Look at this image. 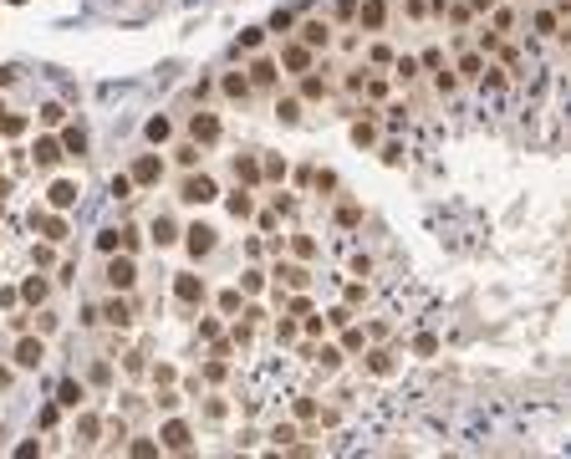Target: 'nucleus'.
I'll use <instances>...</instances> for the list:
<instances>
[{
    "mask_svg": "<svg viewBox=\"0 0 571 459\" xmlns=\"http://www.w3.org/2000/svg\"><path fill=\"white\" fill-rule=\"evenodd\" d=\"M159 439H163V449H174V454H184L189 444H194V434H189V424H179V418H168Z\"/></svg>",
    "mask_w": 571,
    "mask_h": 459,
    "instance_id": "obj_1",
    "label": "nucleus"
},
{
    "mask_svg": "<svg viewBox=\"0 0 571 459\" xmlns=\"http://www.w3.org/2000/svg\"><path fill=\"white\" fill-rule=\"evenodd\" d=\"M179 199H189V204H210V199H214V179H204V174L184 179V194H179Z\"/></svg>",
    "mask_w": 571,
    "mask_h": 459,
    "instance_id": "obj_2",
    "label": "nucleus"
},
{
    "mask_svg": "<svg viewBox=\"0 0 571 459\" xmlns=\"http://www.w3.org/2000/svg\"><path fill=\"white\" fill-rule=\"evenodd\" d=\"M189 133H194V143H214V138H219V117H214V113H194Z\"/></svg>",
    "mask_w": 571,
    "mask_h": 459,
    "instance_id": "obj_3",
    "label": "nucleus"
},
{
    "mask_svg": "<svg viewBox=\"0 0 571 459\" xmlns=\"http://www.w3.org/2000/svg\"><path fill=\"white\" fill-rule=\"evenodd\" d=\"M108 281L118 286V291H128V286L138 281V271H133V255H118V260H112V266H108Z\"/></svg>",
    "mask_w": 571,
    "mask_h": 459,
    "instance_id": "obj_4",
    "label": "nucleus"
},
{
    "mask_svg": "<svg viewBox=\"0 0 571 459\" xmlns=\"http://www.w3.org/2000/svg\"><path fill=\"white\" fill-rule=\"evenodd\" d=\"M184 245H189V255H194V260H199V255H210V251H214V230H210V225H194Z\"/></svg>",
    "mask_w": 571,
    "mask_h": 459,
    "instance_id": "obj_5",
    "label": "nucleus"
},
{
    "mask_svg": "<svg viewBox=\"0 0 571 459\" xmlns=\"http://www.w3.org/2000/svg\"><path fill=\"white\" fill-rule=\"evenodd\" d=\"M46 199H51V209H72V204H77V184H72V179H57V184L46 189Z\"/></svg>",
    "mask_w": 571,
    "mask_h": 459,
    "instance_id": "obj_6",
    "label": "nucleus"
},
{
    "mask_svg": "<svg viewBox=\"0 0 571 459\" xmlns=\"http://www.w3.org/2000/svg\"><path fill=\"white\" fill-rule=\"evenodd\" d=\"M159 174H163V164L153 159V153H143V159L133 164V174H128V179H133V184H159Z\"/></svg>",
    "mask_w": 571,
    "mask_h": 459,
    "instance_id": "obj_7",
    "label": "nucleus"
},
{
    "mask_svg": "<svg viewBox=\"0 0 571 459\" xmlns=\"http://www.w3.org/2000/svg\"><path fill=\"white\" fill-rule=\"evenodd\" d=\"M174 296L194 306V301H204V281H199V275H179V281H174Z\"/></svg>",
    "mask_w": 571,
    "mask_h": 459,
    "instance_id": "obj_8",
    "label": "nucleus"
},
{
    "mask_svg": "<svg viewBox=\"0 0 571 459\" xmlns=\"http://www.w3.org/2000/svg\"><path fill=\"white\" fill-rule=\"evenodd\" d=\"M31 159H36V164H41V168H51V164H57V159H61V143H57V138H36V148H31Z\"/></svg>",
    "mask_w": 571,
    "mask_h": 459,
    "instance_id": "obj_9",
    "label": "nucleus"
},
{
    "mask_svg": "<svg viewBox=\"0 0 571 459\" xmlns=\"http://www.w3.org/2000/svg\"><path fill=\"white\" fill-rule=\"evenodd\" d=\"M36 230H41L46 240H61V235H67V219L61 215H36Z\"/></svg>",
    "mask_w": 571,
    "mask_h": 459,
    "instance_id": "obj_10",
    "label": "nucleus"
},
{
    "mask_svg": "<svg viewBox=\"0 0 571 459\" xmlns=\"http://www.w3.org/2000/svg\"><path fill=\"white\" fill-rule=\"evenodd\" d=\"M286 67H291V72H306V67H311V46H286Z\"/></svg>",
    "mask_w": 571,
    "mask_h": 459,
    "instance_id": "obj_11",
    "label": "nucleus"
},
{
    "mask_svg": "<svg viewBox=\"0 0 571 459\" xmlns=\"http://www.w3.org/2000/svg\"><path fill=\"white\" fill-rule=\"evenodd\" d=\"M61 148L82 159V153H87V133H82V128H67V133H61Z\"/></svg>",
    "mask_w": 571,
    "mask_h": 459,
    "instance_id": "obj_12",
    "label": "nucleus"
},
{
    "mask_svg": "<svg viewBox=\"0 0 571 459\" xmlns=\"http://www.w3.org/2000/svg\"><path fill=\"white\" fill-rule=\"evenodd\" d=\"M16 362H21V367H36V362H41V342H31V337H26V342L16 347Z\"/></svg>",
    "mask_w": 571,
    "mask_h": 459,
    "instance_id": "obj_13",
    "label": "nucleus"
},
{
    "mask_svg": "<svg viewBox=\"0 0 571 459\" xmlns=\"http://www.w3.org/2000/svg\"><path fill=\"white\" fill-rule=\"evenodd\" d=\"M301 46H327V26H321V21H306V31H301Z\"/></svg>",
    "mask_w": 571,
    "mask_h": 459,
    "instance_id": "obj_14",
    "label": "nucleus"
},
{
    "mask_svg": "<svg viewBox=\"0 0 571 459\" xmlns=\"http://www.w3.org/2000/svg\"><path fill=\"white\" fill-rule=\"evenodd\" d=\"M362 26H368V31L383 26V0H368V6H362Z\"/></svg>",
    "mask_w": 571,
    "mask_h": 459,
    "instance_id": "obj_15",
    "label": "nucleus"
},
{
    "mask_svg": "<svg viewBox=\"0 0 571 459\" xmlns=\"http://www.w3.org/2000/svg\"><path fill=\"white\" fill-rule=\"evenodd\" d=\"M0 133H6V138H21V133H26V117H16V113H0Z\"/></svg>",
    "mask_w": 571,
    "mask_h": 459,
    "instance_id": "obj_16",
    "label": "nucleus"
},
{
    "mask_svg": "<svg viewBox=\"0 0 571 459\" xmlns=\"http://www.w3.org/2000/svg\"><path fill=\"white\" fill-rule=\"evenodd\" d=\"M21 296H26V301H36V306H41V301H46V281H41V275H31V281L21 286Z\"/></svg>",
    "mask_w": 571,
    "mask_h": 459,
    "instance_id": "obj_17",
    "label": "nucleus"
},
{
    "mask_svg": "<svg viewBox=\"0 0 571 459\" xmlns=\"http://www.w3.org/2000/svg\"><path fill=\"white\" fill-rule=\"evenodd\" d=\"M97 317H108L112 326H128V322H133V311H128L123 301H112V306H108V311H97Z\"/></svg>",
    "mask_w": 571,
    "mask_h": 459,
    "instance_id": "obj_18",
    "label": "nucleus"
},
{
    "mask_svg": "<svg viewBox=\"0 0 571 459\" xmlns=\"http://www.w3.org/2000/svg\"><path fill=\"white\" fill-rule=\"evenodd\" d=\"M230 215H235V219H245V215H250V194H245V189H235V194H230Z\"/></svg>",
    "mask_w": 571,
    "mask_h": 459,
    "instance_id": "obj_19",
    "label": "nucleus"
},
{
    "mask_svg": "<svg viewBox=\"0 0 571 459\" xmlns=\"http://www.w3.org/2000/svg\"><path fill=\"white\" fill-rule=\"evenodd\" d=\"M235 174L245 184H255V179H261V164H255V159H235Z\"/></svg>",
    "mask_w": 571,
    "mask_h": 459,
    "instance_id": "obj_20",
    "label": "nucleus"
},
{
    "mask_svg": "<svg viewBox=\"0 0 571 459\" xmlns=\"http://www.w3.org/2000/svg\"><path fill=\"white\" fill-rule=\"evenodd\" d=\"M168 133H174V128H168V117H148V138H153V143H163Z\"/></svg>",
    "mask_w": 571,
    "mask_h": 459,
    "instance_id": "obj_21",
    "label": "nucleus"
},
{
    "mask_svg": "<svg viewBox=\"0 0 571 459\" xmlns=\"http://www.w3.org/2000/svg\"><path fill=\"white\" fill-rule=\"evenodd\" d=\"M281 281L286 286H306V271L301 266H281Z\"/></svg>",
    "mask_w": 571,
    "mask_h": 459,
    "instance_id": "obj_22",
    "label": "nucleus"
},
{
    "mask_svg": "<svg viewBox=\"0 0 571 459\" xmlns=\"http://www.w3.org/2000/svg\"><path fill=\"white\" fill-rule=\"evenodd\" d=\"M225 92H230V97H245V92H250V82H245V77H225Z\"/></svg>",
    "mask_w": 571,
    "mask_h": 459,
    "instance_id": "obj_23",
    "label": "nucleus"
},
{
    "mask_svg": "<svg viewBox=\"0 0 571 459\" xmlns=\"http://www.w3.org/2000/svg\"><path fill=\"white\" fill-rule=\"evenodd\" d=\"M108 189L118 194V199H128V189H133V179H128V174H112V184H108Z\"/></svg>",
    "mask_w": 571,
    "mask_h": 459,
    "instance_id": "obj_24",
    "label": "nucleus"
},
{
    "mask_svg": "<svg viewBox=\"0 0 571 459\" xmlns=\"http://www.w3.org/2000/svg\"><path fill=\"white\" fill-rule=\"evenodd\" d=\"M61 403H67V409H77V403H82V388H77V383H61Z\"/></svg>",
    "mask_w": 571,
    "mask_h": 459,
    "instance_id": "obj_25",
    "label": "nucleus"
},
{
    "mask_svg": "<svg viewBox=\"0 0 571 459\" xmlns=\"http://www.w3.org/2000/svg\"><path fill=\"white\" fill-rule=\"evenodd\" d=\"M118 240H123V230H102V235H97L102 251H118Z\"/></svg>",
    "mask_w": 571,
    "mask_h": 459,
    "instance_id": "obj_26",
    "label": "nucleus"
},
{
    "mask_svg": "<svg viewBox=\"0 0 571 459\" xmlns=\"http://www.w3.org/2000/svg\"><path fill=\"white\" fill-rule=\"evenodd\" d=\"M291 245H296V255H301V260H306V255H317V240H306V235H296Z\"/></svg>",
    "mask_w": 571,
    "mask_h": 459,
    "instance_id": "obj_27",
    "label": "nucleus"
},
{
    "mask_svg": "<svg viewBox=\"0 0 571 459\" xmlns=\"http://www.w3.org/2000/svg\"><path fill=\"white\" fill-rule=\"evenodd\" d=\"M261 41H266V31H240V46H245V51H255Z\"/></svg>",
    "mask_w": 571,
    "mask_h": 459,
    "instance_id": "obj_28",
    "label": "nucleus"
},
{
    "mask_svg": "<svg viewBox=\"0 0 571 459\" xmlns=\"http://www.w3.org/2000/svg\"><path fill=\"white\" fill-rule=\"evenodd\" d=\"M153 240L168 245V240H174V225H168V219H159V225H153Z\"/></svg>",
    "mask_w": 571,
    "mask_h": 459,
    "instance_id": "obj_29",
    "label": "nucleus"
},
{
    "mask_svg": "<svg viewBox=\"0 0 571 459\" xmlns=\"http://www.w3.org/2000/svg\"><path fill=\"white\" fill-rule=\"evenodd\" d=\"M413 352H419V358H434L439 342H434V337H419V342H413Z\"/></svg>",
    "mask_w": 571,
    "mask_h": 459,
    "instance_id": "obj_30",
    "label": "nucleus"
},
{
    "mask_svg": "<svg viewBox=\"0 0 571 459\" xmlns=\"http://www.w3.org/2000/svg\"><path fill=\"white\" fill-rule=\"evenodd\" d=\"M372 373H393V358L388 352H372Z\"/></svg>",
    "mask_w": 571,
    "mask_h": 459,
    "instance_id": "obj_31",
    "label": "nucleus"
},
{
    "mask_svg": "<svg viewBox=\"0 0 571 459\" xmlns=\"http://www.w3.org/2000/svg\"><path fill=\"white\" fill-rule=\"evenodd\" d=\"M250 72H255V82H270V77H276V67H270V61H255Z\"/></svg>",
    "mask_w": 571,
    "mask_h": 459,
    "instance_id": "obj_32",
    "label": "nucleus"
},
{
    "mask_svg": "<svg viewBox=\"0 0 571 459\" xmlns=\"http://www.w3.org/2000/svg\"><path fill=\"white\" fill-rule=\"evenodd\" d=\"M61 117H67V113H61L57 102H46V108H41V123H61Z\"/></svg>",
    "mask_w": 571,
    "mask_h": 459,
    "instance_id": "obj_33",
    "label": "nucleus"
},
{
    "mask_svg": "<svg viewBox=\"0 0 571 459\" xmlns=\"http://www.w3.org/2000/svg\"><path fill=\"white\" fill-rule=\"evenodd\" d=\"M219 311H240V291H225V296H219Z\"/></svg>",
    "mask_w": 571,
    "mask_h": 459,
    "instance_id": "obj_34",
    "label": "nucleus"
},
{
    "mask_svg": "<svg viewBox=\"0 0 571 459\" xmlns=\"http://www.w3.org/2000/svg\"><path fill=\"white\" fill-rule=\"evenodd\" d=\"M133 454H138V459H148V454H159V444H153V439H138V444H133Z\"/></svg>",
    "mask_w": 571,
    "mask_h": 459,
    "instance_id": "obj_35",
    "label": "nucleus"
},
{
    "mask_svg": "<svg viewBox=\"0 0 571 459\" xmlns=\"http://www.w3.org/2000/svg\"><path fill=\"white\" fill-rule=\"evenodd\" d=\"M6 6H26V0H6Z\"/></svg>",
    "mask_w": 571,
    "mask_h": 459,
    "instance_id": "obj_36",
    "label": "nucleus"
},
{
    "mask_svg": "<svg viewBox=\"0 0 571 459\" xmlns=\"http://www.w3.org/2000/svg\"><path fill=\"white\" fill-rule=\"evenodd\" d=\"M0 113H6V108H0Z\"/></svg>",
    "mask_w": 571,
    "mask_h": 459,
    "instance_id": "obj_37",
    "label": "nucleus"
}]
</instances>
